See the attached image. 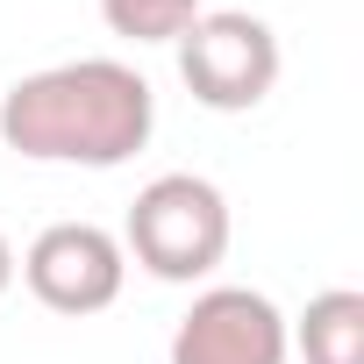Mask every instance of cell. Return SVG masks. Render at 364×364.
<instances>
[{
	"label": "cell",
	"mask_w": 364,
	"mask_h": 364,
	"mask_svg": "<svg viewBox=\"0 0 364 364\" xmlns=\"http://www.w3.org/2000/svg\"><path fill=\"white\" fill-rule=\"evenodd\" d=\"M229 236H236V222H229V200H222L215 178H200V171H157L150 186L136 193V208H129L122 250L150 279H164V286H193V279H208L229 257Z\"/></svg>",
	"instance_id": "obj_2"
},
{
	"label": "cell",
	"mask_w": 364,
	"mask_h": 364,
	"mask_svg": "<svg viewBox=\"0 0 364 364\" xmlns=\"http://www.w3.org/2000/svg\"><path fill=\"white\" fill-rule=\"evenodd\" d=\"M15 272H22V286H29L50 314L86 321V314H100V307L122 300V286H129V250H122V236L100 229V222H50V229L22 250Z\"/></svg>",
	"instance_id": "obj_4"
},
{
	"label": "cell",
	"mask_w": 364,
	"mask_h": 364,
	"mask_svg": "<svg viewBox=\"0 0 364 364\" xmlns=\"http://www.w3.org/2000/svg\"><path fill=\"white\" fill-rule=\"evenodd\" d=\"M286 314L257 286H208L171 328V364H286Z\"/></svg>",
	"instance_id": "obj_5"
},
{
	"label": "cell",
	"mask_w": 364,
	"mask_h": 364,
	"mask_svg": "<svg viewBox=\"0 0 364 364\" xmlns=\"http://www.w3.org/2000/svg\"><path fill=\"white\" fill-rule=\"evenodd\" d=\"M200 0H100V22L129 43H178L193 29Z\"/></svg>",
	"instance_id": "obj_7"
},
{
	"label": "cell",
	"mask_w": 364,
	"mask_h": 364,
	"mask_svg": "<svg viewBox=\"0 0 364 364\" xmlns=\"http://www.w3.org/2000/svg\"><path fill=\"white\" fill-rule=\"evenodd\" d=\"M157 129V93L122 58H72L43 65L0 93V143L29 164H129Z\"/></svg>",
	"instance_id": "obj_1"
},
{
	"label": "cell",
	"mask_w": 364,
	"mask_h": 364,
	"mask_svg": "<svg viewBox=\"0 0 364 364\" xmlns=\"http://www.w3.org/2000/svg\"><path fill=\"white\" fill-rule=\"evenodd\" d=\"M286 343L307 364H364V293L357 286H328L307 300L300 321H286Z\"/></svg>",
	"instance_id": "obj_6"
},
{
	"label": "cell",
	"mask_w": 364,
	"mask_h": 364,
	"mask_svg": "<svg viewBox=\"0 0 364 364\" xmlns=\"http://www.w3.org/2000/svg\"><path fill=\"white\" fill-rule=\"evenodd\" d=\"M8 286H15V243L0 236V293H8Z\"/></svg>",
	"instance_id": "obj_8"
},
{
	"label": "cell",
	"mask_w": 364,
	"mask_h": 364,
	"mask_svg": "<svg viewBox=\"0 0 364 364\" xmlns=\"http://www.w3.org/2000/svg\"><path fill=\"white\" fill-rule=\"evenodd\" d=\"M178 79H186V93L215 114H250L272 100L279 86V36L272 22L243 15V8H200L193 29L178 36Z\"/></svg>",
	"instance_id": "obj_3"
}]
</instances>
